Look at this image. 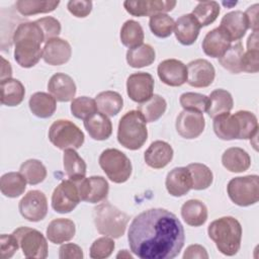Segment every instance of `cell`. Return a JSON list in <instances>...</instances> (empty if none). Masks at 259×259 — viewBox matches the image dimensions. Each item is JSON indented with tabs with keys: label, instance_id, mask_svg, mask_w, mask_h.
<instances>
[{
	"label": "cell",
	"instance_id": "cell-41",
	"mask_svg": "<svg viewBox=\"0 0 259 259\" xmlns=\"http://www.w3.org/2000/svg\"><path fill=\"white\" fill-rule=\"evenodd\" d=\"M187 169L189 170L192 179L191 189L204 190L211 185L213 174L206 165L201 163H191L187 165Z\"/></svg>",
	"mask_w": 259,
	"mask_h": 259
},
{
	"label": "cell",
	"instance_id": "cell-28",
	"mask_svg": "<svg viewBox=\"0 0 259 259\" xmlns=\"http://www.w3.org/2000/svg\"><path fill=\"white\" fill-rule=\"evenodd\" d=\"M223 166L230 172L240 173L249 169L251 158L249 154L239 147L227 149L222 156Z\"/></svg>",
	"mask_w": 259,
	"mask_h": 259
},
{
	"label": "cell",
	"instance_id": "cell-21",
	"mask_svg": "<svg viewBox=\"0 0 259 259\" xmlns=\"http://www.w3.org/2000/svg\"><path fill=\"white\" fill-rule=\"evenodd\" d=\"M173 154V149L170 144L164 141H155L146 150L144 159L149 167L161 169L171 162Z\"/></svg>",
	"mask_w": 259,
	"mask_h": 259
},
{
	"label": "cell",
	"instance_id": "cell-33",
	"mask_svg": "<svg viewBox=\"0 0 259 259\" xmlns=\"http://www.w3.org/2000/svg\"><path fill=\"white\" fill-rule=\"evenodd\" d=\"M97 110L107 116H115L123 106L121 95L115 91H103L95 97Z\"/></svg>",
	"mask_w": 259,
	"mask_h": 259
},
{
	"label": "cell",
	"instance_id": "cell-30",
	"mask_svg": "<svg viewBox=\"0 0 259 259\" xmlns=\"http://www.w3.org/2000/svg\"><path fill=\"white\" fill-rule=\"evenodd\" d=\"M28 105L30 111L40 118L51 117L57 109L56 99L53 95L46 92L33 93L29 98Z\"/></svg>",
	"mask_w": 259,
	"mask_h": 259
},
{
	"label": "cell",
	"instance_id": "cell-20",
	"mask_svg": "<svg viewBox=\"0 0 259 259\" xmlns=\"http://www.w3.org/2000/svg\"><path fill=\"white\" fill-rule=\"evenodd\" d=\"M165 186L169 194L175 197L185 195L192 187V179L187 167H176L166 176Z\"/></svg>",
	"mask_w": 259,
	"mask_h": 259
},
{
	"label": "cell",
	"instance_id": "cell-12",
	"mask_svg": "<svg viewBox=\"0 0 259 259\" xmlns=\"http://www.w3.org/2000/svg\"><path fill=\"white\" fill-rule=\"evenodd\" d=\"M79 189L81 200L90 203H97L107 197L109 185L105 178L102 176L80 177L73 179Z\"/></svg>",
	"mask_w": 259,
	"mask_h": 259
},
{
	"label": "cell",
	"instance_id": "cell-49",
	"mask_svg": "<svg viewBox=\"0 0 259 259\" xmlns=\"http://www.w3.org/2000/svg\"><path fill=\"white\" fill-rule=\"evenodd\" d=\"M35 21L42 30L46 42L52 38L58 37V35L61 32V28H62L61 23L55 17L46 16V17H41Z\"/></svg>",
	"mask_w": 259,
	"mask_h": 259
},
{
	"label": "cell",
	"instance_id": "cell-15",
	"mask_svg": "<svg viewBox=\"0 0 259 259\" xmlns=\"http://www.w3.org/2000/svg\"><path fill=\"white\" fill-rule=\"evenodd\" d=\"M187 83L196 88L208 87L214 80L215 70L212 64L204 59H196L188 63Z\"/></svg>",
	"mask_w": 259,
	"mask_h": 259
},
{
	"label": "cell",
	"instance_id": "cell-48",
	"mask_svg": "<svg viewBox=\"0 0 259 259\" xmlns=\"http://www.w3.org/2000/svg\"><path fill=\"white\" fill-rule=\"evenodd\" d=\"M115 244L112 238L104 236L96 239L90 247V257L93 259H104L108 258L113 250Z\"/></svg>",
	"mask_w": 259,
	"mask_h": 259
},
{
	"label": "cell",
	"instance_id": "cell-22",
	"mask_svg": "<svg viewBox=\"0 0 259 259\" xmlns=\"http://www.w3.org/2000/svg\"><path fill=\"white\" fill-rule=\"evenodd\" d=\"M200 27L191 13L183 14L175 21L174 33L181 45L190 46L197 39Z\"/></svg>",
	"mask_w": 259,
	"mask_h": 259
},
{
	"label": "cell",
	"instance_id": "cell-54",
	"mask_svg": "<svg viewBox=\"0 0 259 259\" xmlns=\"http://www.w3.org/2000/svg\"><path fill=\"white\" fill-rule=\"evenodd\" d=\"M193 258L207 259L208 254H207L205 248L198 244L188 246L183 254V259H193Z\"/></svg>",
	"mask_w": 259,
	"mask_h": 259
},
{
	"label": "cell",
	"instance_id": "cell-37",
	"mask_svg": "<svg viewBox=\"0 0 259 259\" xmlns=\"http://www.w3.org/2000/svg\"><path fill=\"white\" fill-rule=\"evenodd\" d=\"M166 108V100L158 94H154L151 98L138 106V110L141 112L147 122H154L158 120L165 113Z\"/></svg>",
	"mask_w": 259,
	"mask_h": 259
},
{
	"label": "cell",
	"instance_id": "cell-31",
	"mask_svg": "<svg viewBox=\"0 0 259 259\" xmlns=\"http://www.w3.org/2000/svg\"><path fill=\"white\" fill-rule=\"evenodd\" d=\"M1 103L6 106L19 105L25 95L23 84L17 79H6L1 81Z\"/></svg>",
	"mask_w": 259,
	"mask_h": 259
},
{
	"label": "cell",
	"instance_id": "cell-26",
	"mask_svg": "<svg viewBox=\"0 0 259 259\" xmlns=\"http://www.w3.org/2000/svg\"><path fill=\"white\" fill-rule=\"evenodd\" d=\"M75 233V223L72 220L64 218L53 220L47 228V238L54 244H63L72 240Z\"/></svg>",
	"mask_w": 259,
	"mask_h": 259
},
{
	"label": "cell",
	"instance_id": "cell-56",
	"mask_svg": "<svg viewBox=\"0 0 259 259\" xmlns=\"http://www.w3.org/2000/svg\"><path fill=\"white\" fill-rule=\"evenodd\" d=\"M2 61V68H1V81L10 79L12 76V69L10 66V63L7 62L3 57H1Z\"/></svg>",
	"mask_w": 259,
	"mask_h": 259
},
{
	"label": "cell",
	"instance_id": "cell-2",
	"mask_svg": "<svg viewBox=\"0 0 259 259\" xmlns=\"http://www.w3.org/2000/svg\"><path fill=\"white\" fill-rule=\"evenodd\" d=\"M14 59L22 68H31L42 58L40 45L45 41L44 33L36 21L20 23L13 32Z\"/></svg>",
	"mask_w": 259,
	"mask_h": 259
},
{
	"label": "cell",
	"instance_id": "cell-39",
	"mask_svg": "<svg viewBox=\"0 0 259 259\" xmlns=\"http://www.w3.org/2000/svg\"><path fill=\"white\" fill-rule=\"evenodd\" d=\"M144 30L141 24L133 19L126 20L120 29V40L123 46L128 49L143 45Z\"/></svg>",
	"mask_w": 259,
	"mask_h": 259
},
{
	"label": "cell",
	"instance_id": "cell-27",
	"mask_svg": "<svg viewBox=\"0 0 259 259\" xmlns=\"http://www.w3.org/2000/svg\"><path fill=\"white\" fill-rule=\"evenodd\" d=\"M84 127L89 136L96 141L107 140L112 134V123L107 115L96 112L84 119Z\"/></svg>",
	"mask_w": 259,
	"mask_h": 259
},
{
	"label": "cell",
	"instance_id": "cell-18",
	"mask_svg": "<svg viewBox=\"0 0 259 259\" xmlns=\"http://www.w3.org/2000/svg\"><path fill=\"white\" fill-rule=\"evenodd\" d=\"M72 56L70 44L63 38L55 37L48 40L42 48L44 61L52 66H61L66 64Z\"/></svg>",
	"mask_w": 259,
	"mask_h": 259
},
{
	"label": "cell",
	"instance_id": "cell-42",
	"mask_svg": "<svg viewBox=\"0 0 259 259\" xmlns=\"http://www.w3.org/2000/svg\"><path fill=\"white\" fill-rule=\"evenodd\" d=\"M220 11L221 7L217 1H203L195 6L191 14L202 27L212 23L218 18Z\"/></svg>",
	"mask_w": 259,
	"mask_h": 259
},
{
	"label": "cell",
	"instance_id": "cell-55",
	"mask_svg": "<svg viewBox=\"0 0 259 259\" xmlns=\"http://www.w3.org/2000/svg\"><path fill=\"white\" fill-rule=\"evenodd\" d=\"M258 4H254L244 12L248 21V28H251L253 31H258Z\"/></svg>",
	"mask_w": 259,
	"mask_h": 259
},
{
	"label": "cell",
	"instance_id": "cell-13",
	"mask_svg": "<svg viewBox=\"0 0 259 259\" xmlns=\"http://www.w3.org/2000/svg\"><path fill=\"white\" fill-rule=\"evenodd\" d=\"M155 81L151 74L138 72L128 76L126 92L128 97L138 103H143L153 96Z\"/></svg>",
	"mask_w": 259,
	"mask_h": 259
},
{
	"label": "cell",
	"instance_id": "cell-46",
	"mask_svg": "<svg viewBox=\"0 0 259 259\" xmlns=\"http://www.w3.org/2000/svg\"><path fill=\"white\" fill-rule=\"evenodd\" d=\"M71 112L79 119H86L97 112L95 99L87 96L76 97L71 102Z\"/></svg>",
	"mask_w": 259,
	"mask_h": 259
},
{
	"label": "cell",
	"instance_id": "cell-19",
	"mask_svg": "<svg viewBox=\"0 0 259 259\" xmlns=\"http://www.w3.org/2000/svg\"><path fill=\"white\" fill-rule=\"evenodd\" d=\"M48 90L54 98L60 102H68L74 99L76 84L74 80L65 73L54 74L49 83Z\"/></svg>",
	"mask_w": 259,
	"mask_h": 259
},
{
	"label": "cell",
	"instance_id": "cell-29",
	"mask_svg": "<svg viewBox=\"0 0 259 259\" xmlns=\"http://www.w3.org/2000/svg\"><path fill=\"white\" fill-rule=\"evenodd\" d=\"M181 217L191 227H200L207 220V207L198 199H189L181 206Z\"/></svg>",
	"mask_w": 259,
	"mask_h": 259
},
{
	"label": "cell",
	"instance_id": "cell-50",
	"mask_svg": "<svg viewBox=\"0 0 259 259\" xmlns=\"http://www.w3.org/2000/svg\"><path fill=\"white\" fill-rule=\"evenodd\" d=\"M19 247L18 240L13 234H2L0 236V256L2 259L11 258Z\"/></svg>",
	"mask_w": 259,
	"mask_h": 259
},
{
	"label": "cell",
	"instance_id": "cell-40",
	"mask_svg": "<svg viewBox=\"0 0 259 259\" xmlns=\"http://www.w3.org/2000/svg\"><path fill=\"white\" fill-rule=\"evenodd\" d=\"M60 4V1H35L19 0L15 3L16 10L24 15L30 16L38 13H49L54 11Z\"/></svg>",
	"mask_w": 259,
	"mask_h": 259
},
{
	"label": "cell",
	"instance_id": "cell-58",
	"mask_svg": "<svg viewBox=\"0 0 259 259\" xmlns=\"http://www.w3.org/2000/svg\"><path fill=\"white\" fill-rule=\"evenodd\" d=\"M116 258H130L133 259V255H131L127 250H120L119 253L116 255Z\"/></svg>",
	"mask_w": 259,
	"mask_h": 259
},
{
	"label": "cell",
	"instance_id": "cell-14",
	"mask_svg": "<svg viewBox=\"0 0 259 259\" xmlns=\"http://www.w3.org/2000/svg\"><path fill=\"white\" fill-rule=\"evenodd\" d=\"M205 126L203 113L193 110H182L175 122L177 133L184 139H195L199 137Z\"/></svg>",
	"mask_w": 259,
	"mask_h": 259
},
{
	"label": "cell",
	"instance_id": "cell-25",
	"mask_svg": "<svg viewBox=\"0 0 259 259\" xmlns=\"http://www.w3.org/2000/svg\"><path fill=\"white\" fill-rule=\"evenodd\" d=\"M212 128L221 140H240V122L235 114L227 112L213 117Z\"/></svg>",
	"mask_w": 259,
	"mask_h": 259
},
{
	"label": "cell",
	"instance_id": "cell-7",
	"mask_svg": "<svg viewBox=\"0 0 259 259\" xmlns=\"http://www.w3.org/2000/svg\"><path fill=\"white\" fill-rule=\"evenodd\" d=\"M50 142L61 150H77L84 144L83 132L68 119H58L52 123L49 130Z\"/></svg>",
	"mask_w": 259,
	"mask_h": 259
},
{
	"label": "cell",
	"instance_id": "cell-32",
	"mask_svg": "<svg viewBox=\"0 0 259 259\" xmlns=\"http://www.w3.org/2000/svg\"><path fill=\"white\" fill-rule=\"evenodd\" d=\"M234 100L231 93L225 89H215L208 96L206 112L210 117L230 112L233 108Z\"/></svg>",
	"mask_w": 259,
	"mask_h": 259
},
{
	"label": "cell",
	"instance_id": "cell-6",
	"mask_svg": "<svg viewBox=\"0 0 259 259\" xmlns=\"http://www.w3.org/2000/svg\"><path fill=\"white\" fill-rule=\"evenodd\" d=\"M99 165L106 176L114 183H123L132 175V162L117 149H106L99 156Z\"/></svg>",
	"mask_w": 259,
	"mask_h": 259
},
{
	"label": "cell",
	"instance_id": "cell-11",
	"mask_svg": "<svg viewBox=\"0 0 259 259\" xmlns=\"http://www.w3.org/2000/svg\"><path fill=\"white\" fill-rule=\"evenodd\" d=\"M20 214L29 222H39L48 213L47 196L40 190H29L19 201Z\"/></svg>",
	"mask_w": 259,
	"mask_h": 259
},
{
	"label": "cell",
	"instance_id": "cell-52",
	"mask_svg": "<svg viewBox=\"0 0 259 259\" xmlns=\"http://www.w3.org/2000/svg\"><path fill=\"white\" fill-rule=\"evenodd\" d=\"M67 8L74 16L83 18L90 14L92 10V2L87 0H71L68 2Z\"/></svg>",
	"mask_w": 259,
	"mask_h": 259
},
{
	"label": "cell",
	"instance_id": "cell-44",
	"mask_svg": "<svg viewBox=\"0 0 259 259\" xmlns=\"http://www.w3.org/2000/svg\"><path fill=\"white\" fill-rule=\"evenodd\" d=\"M235 115L240 122V140H252L258 136V120L253 112L239 110Z\"/></svg>",
	"mask_w": 259,
	"mask_h": 259
},
{
	"label": "cell",
	"instance_id": "cell-16",
	"mask_svg": "<svg viewBox=\"0 0 259 259\" xmlns=\"http://www.w3.org/2000/svg\"><path fill=\"white\" fill-rule=\"evenodd\" d=\"M176 6V1L168 0H139L124 1L123 7L134 16H152L158 13H166Z\"/></svg>",
	"mask_w": 259,
	"mask_h": 259
},
{
	"label": "cell",
	"instance_id": "cell-43",
	"mask_svg": "<svg viewBox=\"0 0 259 259\" xmlns=\"http://www.w3.org/2000/svg\"><path fill=\"white\" fill-rule=\"evenodd\" d=\"M19 172L30 185H36L42 182L47 177V168L36 159H28L23 162L20 165Z\"/></svg>",
	"mask_w": 259,
	"mask_h": 259
},
{
	"label": "cell",
	"instance_id": "cell-1",
	"mask_svg": "<svg viewBox=\"0 0 259 259\" xmlns=\"http://www.w3.org/2000/svg\"><path fill=\"white\" fill-rule=\"evenodd\" d=\"M127 240L131 251L141 259H173L185 242L178 218L165 208H150L131 223Z\"/></svg>",
	"mask_w": 259,
	"mask_h": 259
},
{
	"label": "cell",
	"instance_id": "cell-9",
	"mask_svg": "<svg viewBox=\"0 0 259 259\" xmlns=\"http://www.w3.org/2000/svg\"><path fill=\"white\" fill-rule=\"evenodd\" d=\"M12 234L17 238L22 253L26 258L45 259L48 257V242L39 231L28 227H19Z\"/></svg>",
	"mask_w": 259,
	"mask_h": 259
},
{
	"label": "cell",
	"instance_id": "cell-34",
	"mask_svg": "<svg viewBox=\"0 0 259 259\" xmlns=\"http://www.w3.org/2000/svg\"><path fill=\"white\" fill-rule=\"evenodd\" d=\"M26 188V180L20 172H8L2 175L0 189L6 197L14 198L20 196Z\"/></svg>",
	"mask_w": 259,
	"mask_h": 259
},
{
	"label": "cell",
	"instance_id": "cell-3",
	"mask_svg": "<svg viewBox=\"0 0 259 259\" xmlns=\"http://www.w3.org/2000/svg\"><path fill=\"white\" fill-rule=\"evenodd\" d=\"M207 234L222 254L234 256L240 250L242 227L237 219L233 217H222L214 220L209 224Z\"/></svg>",
	"mask_w": 259,
	"mask_h": 259
},
{
	"label": "cell",
	"instance_id": "cell-51",
	"mask_svg": "<svg viewBox=\"0 0 259 259\" xmlns=\"http://www.w3.org/2000/svg\"><path fill=\"white\" fill-rule=\"evenodd\" d=\"M259 50H248L242 58L241 69L247 73H257L259 71Z\"/></svg>",
	"mask_w": 259,
	"mask_h": 259
},
{
	"label": "cell",
	"instance_id": "cell-17",
	"mask_svg": "<svg viewBox=\"0 0 259 259\" xmlns=\"http://www.w3.org/2000/svg\"><path fill=\"white\" fill-rule=\"evenodd\" d=\"M160 80L172 87H178L187 82V68L179 60L167 59L162 61L157 69Z\"/></svg>",
	"mask_w": 259,
	"mask_h": 259
},
{
	"label": "cell",
	"instance_id": "cell-47",
	"mask_svg": "<svg viewBox=\"0 0 259 259\" xmlns=\"http://www.w3.org/2000/svg\"><path fill=\"white\" fill-rule=\"evenodd\" d=\"M179 102L185 110H193L202 113L203 111H206L208 105V97L200 93L185 92L180 95Z\"/></svg>",
	"mask_w": 259,
	"mask_h": 259
},
{
	"label": "cell",
	"instance_id": "cell-8",
	"mask_svg": "<svg viewBox=\"0 0 259 259\" xmlns=\"http://www.w3.org/2000/svg\"><path fill=\"white\" fill-rule=\"evenodd\" d=\"M230 199L239 206H249L259 200V176L247 175L231 179L227 186Z\"/></svg>",
	"mask_w": 259,
	"mask_h": 259
},
{
	"label": "cell",
	"instance_id": "cell-35",
	"mask_svg": "<svg viewBox=\"0 0 259 259\" xmlns=\"http://www.w3.org/2000/svg\"><path fill=\"white\" fill-rule=\"evenodd\" d=\"M156 59V53L152 46L143 44L126 52V62L133 68H143L150 66Z\"/></svg>",
	"mask_w": 259,
	"mask_h": 259
},
{
	"label": "cell",
	"instance_id": "cell-45",
	"mask_svg": "<svg viewBox=\"0 0 259 259\" xmlns=\"http://www.w3.org/2000/svg\"><path fill=\"white\" fill-rule=\"evenodd\" d=\"M174 19L166 13H158L150 16L149 26L153 34L158 37L165 38L172 34L174 29Z\"/></svg>",
	"mask_w": 259,
	"mask_h": 259
},
{
	"label": "cell",
	"instance_id": "cell-36",
	"mask_svg": "<svg viewBox=\"0 0 259 259\" xmlns=\"http://www.w3.org/2000/svg\"><path fill=\"white\" fill-rule=\"evenodd\" d=\"M244 55V48L242 42L236 41L231 45L230 48L219 58V63L223 68L233 74H239L242 72L241 64Z\"/></svg>",
	"mask_w": 259,
	"mask_h": 259
},
{
	"label": "cell",
	"instance_id": "cell-5",
	"mask_svg": "<svg viewBox=\"0 0 259 259\" xmlns=\"http://www.w3.org/2000/svg\"><path fill=\"white\" fill-rule=\"evenodd\" d=\"M93 221L98 233L117 239L124 234L130 217L111 203L102 202L93 208Z\"/></svg>",
	"mask_w": 259,
	"mask_h": 259
},
{
	"label": "cell",
	"instance_id": "cell-38",
	"mask_svg": "<svg viewBox=\"0 0 259 259\" xmlns=\"http://www.w3.org/2000/svg\"><path fill=\"white\" fill-rule=\"evenodd\" d=\"M63 163L65 172L70 179H76L86 175V163L74 149H67L64 151Z\"/></svg>",
	"mask_w": 259,
	"mask_h": 259
},
{
	"label": "cell",
	"instance_id": "cell-4",
	"mask_svg": "<svg viewBox=\"0 0 259 259\" xmlns=\"http://www.w3.org/2000/svg\"><path fill=\"white\" fill-rule=\"evenodd\" d=\"M148 139L147 121L139 110L124 113L118 122L117 141L128 150L141 149Z\"/></svg>",
	"mask_w": 259,
	"mask_h": 259
},
{
	"label": "cell",
	"instance_id": "cell-24",
	"mask_svg": "<svg viewBox=\"0 0 259 259\" xmlns=\"http://www.w3.org/2000/svg\"><path fill=\"white\" fill-rule=\"evenodd\" d=\"M220 27L229 35L232 41H239L248 29V21L245 13L235 10L225 14L221 20Z\"/></svg>",
	"mask_w": 259,
	"mask_h": 259
},
{
	"label": "cell",
	"instance_id": "cell-23",
	"mask_svg": "<svg viewBox=\"0 0 259 259\" xmlns=\"http://www.w3.org/2000/svg\"><path fill=\"white\" fill-rule=\"evenodd\" d=\"M231 38L219 26L208 31L202 40L203 53L211 58H220L231 46Z\"/></svg>",
	"mask_w": 259,
	"mask_h": 259
},
{
	"label": "cell",
	"instance_id": "cell-57",
	"mask_svg": "<svg viewBox=\"0 0 259 259\" xmlns=\"http://www.w3.org/2000/svg\"><path fill=\"white\" fill-rule=\"evenodd\" d=\"M247 49L248 50H259L258 45V31H253L247 39Z\"/></svg>",
	"mask_w": 259,
	"mask_h": 259
},
{
	"label": "cell",
	"instance_id": "cell-10",
	"mask_svg": "<svg viewBox=\"0 0 259 259\" xmlns=\"http://www.w3.org/2000/svg\"><path fill=\"white\" fill-rule=\"evenodd\" d=\"M81 201L76 182L73 179L63 180L52 194V207L59 213L72 211Z\"/></svg>",
	"mask_w": 259,
	"mask_h": 259
},
{
	"label": "cell",
	"instance_id": "cell-53",
	"mask_svg": "<svg viewBox=\"0 0 259 259\" xmlns=\"http://www.w3.org/2000/svg\"><path fill=\"white\" fill-rule=\"evenodd\" d=\"M83 256V250L81 247L73 243L64 244L59 249L60 259H82Z\"/></svg>",
	"mask_w": 259,
	"mask_h": 259
}]
</instances>
